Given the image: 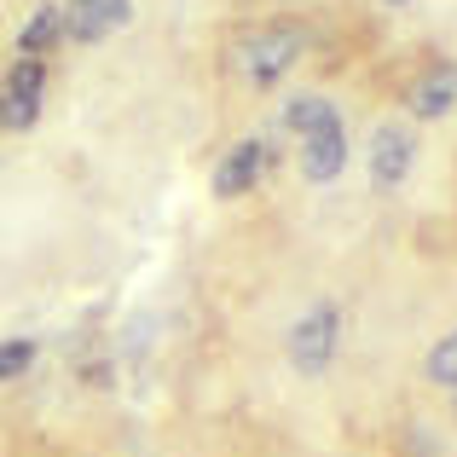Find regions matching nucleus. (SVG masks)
Listing matches in <instances>:
<instances>
[{"mask_svg": "<svg viewBox=\"0 0 457 457\" xmlns=\"http://www.w3.org/2000/svg\"><path fill=\"white\" fill-rule=\"evenodd\" d=\"M128 18H134V0H70V6H58V41L93 46L116 35Z\"/></svg>", "mask_w": 457, "mask_h": 457, "instance_id": "nucleus-2", "label": "nucleus"}, {"mask_svg": "<svg viewBox=\"0 0 457 457\" xmlns=\"http://www.w3.org/2000/svg\"><path fill=\"white\" fill-rule=\"evenodd\" d=\"M388 6H405V0H388Z\"/></svg>", "mask_w": 457, "mask_h": 457, "instance_id": "nucleus-13", "label": "nucleus"}, {"mask_svg": "<svg viewBox=\"0 0 457 457\" xmlns=\"http://www.w3.org/2000/svg\"><path fill=\"white\" fill-rule=\"evenodd\" d=\"M428 377H435L440 388H457V330L435 347V353H428Z\"/></svg>", "mask_w": 457, "mask_h": 457, "instance_id": "nucleus-12", "label": "nucleus"}, {"mask_svg": "<svg viewBox=\"0 0 457 457\" xmlns=\"http://www.w3.org/2000/svg\"><path fill=\"white\" fill-rule=\"evenodd\" d=\"M342 168H347V134H342V128H324V134L302 139V174L312 179V186L336 179Z\"/></svg>", "mask_w": 457, "mask_h": 457, "instance_id": "nucleus-8", "label": "nucleus"}, {"mask_svg": "<svg viewBox=\"0 0 457 457\" xmlns=\"http://www.w3.org/2000/svg\"><path fill=\"white\" fill-rule=\"evenodd\" d=\"M411 156H417V139L405 134L400 122H382L377 134H370V186L394 191L405 174H411Z\"/></svg>", "mask_w": 457, "mask_h": 457, "instance_id": "nucleus-5", "label": "nucleus"}, {"mask_svg": "<svg viewBox=\"0 0 457 457\" xmlns=\"http://www.w3.org/2000/svg\"><path fill=\"white\" fill-rule=\"evenodd\" d=\"M405 104H411V116H423V122H435V116H446L457 104V64H428L423 76L411 81V93H405Z\"/></svg>", "mask_w": 457, "mask_h": 457, "instance_id": "nucleus-7", "label": "nucleus"}, {"mask_svg": "<svg viewBox=\"0 0 457 457\" xmlns=\"http://www.w3.org/2000/svg\"><path fill=\"white\" fill-rule=\"evenodd\" d=\"M53 41H58V6H41L29 23H23V35H18V53H23V58H41Z\"/></svg>", "mask_w": 457, "mask_h": 457, "instance_id": "nucleus-10", "label": "nucleus"}, {"mask_svg": "<svg viewBox=\"0 0 457 457\" xmlns=\"http://www.w3.org/2000/svg\"><path fill=\"white\" fill-rule=\"evenodd\" d=\"M41 87H46V70L41 58H18L0 81V128L23 134V128L41 122Z\"/></svg>", "mask_w": 457, "mask_h": 457, "instance_id": "nucleus-3", "label": "nucleus"}, {"mask_svg": "<svg viewBox=\"0 0 457 457\" xmlns=\"http://www.w3.org/2000/svg\"><path fill=\"white\" fill-rule=\"evenodd\" d=\"M237 58H244V76L255 81V87H272V81H284L295 70V58H302V35H295V29H255L244 46H237Z\"/></svg>", "mask_w": 457, "mask_h": 457, "instance_id": "nucleus-1", "label": "nucleus"}, {"mask_svg": "<svg viewBox=\"0 0 457 457\" xmlns=\"http://www.w3.org/2000/svg\"><path fill=\"white\" fill-rule=\"evenodd\" d=\"M284 122H290V134H324V128H342V116H336L330 99H319V93H307V99H295L290 111H284Z\"/></svg>", "mask_w": 457, "mask_h": 457, "instance_id": "nucleus-9", "label": "nucleus"}, {"mask_svg": "<svg viewBox=\"0 0 457 457\" xmlns=\"http://www.w3.org/2000/svg\"><path fill=\"white\" fill-rule=\"evenodd\" d=\"M29 365H35V342H29V336H12V342H0V388H6V382H18Z\"/></svg>", "mask_w": 457, "mask_h": 457, "instance_id": "nucleus-11", "label": "nucleus"}, {"mask_svg": "<svg viewBox=\"0 0 457 457\" xmlns=\"http://www.w3.org/2000/svg\"><path fill=\"white\" fill-rule=\"evenodd\" d=\"M261 174H267V145L261 139H237L226 151V162L214 168V197H249Z\"/></svg>", "mask_w": 457, "mask_h": 457, "instance_id": "nucleus-6", "label": "nucleus"}, {"mask_svg": "<svg viewBox=\"0 0 457 457\" xmlns=\"http://www.w3.org/2000/svg\"><path fill=\"white\" fill-rule=\"evenodd\" d=\"M336 342H342V312L336 307H312L307 319L290 330V365L307 370V377H319V370H330Z\"/></svg>", "mask_w": 457, "mask_h": 457, "instance_id": "nucleus-4", "label": "nucleus"}]
</instances>
